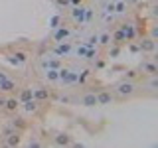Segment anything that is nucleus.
Here are the masks:
<instances>
[{"label": "nucleus", "instance_id": "nucleus-11", "mask_svg": "<svg viewBox=\"0 0 158 148\" xmlns=\"http://www.w3.org/2000/svg\"><path fill=\"white\" fill-rule=\"evenodd\" d=\"M69 51V46H59L57 47V53H67Z\"/></svg>", "mask_w": 158, "mask_h": 148}, {"label": "nucleus", "instance_id": "nucleus-15", "mask_svg": "<svg viewBox=\"0 0 158 148\" xmlns=\"http://www.w3.org/2000/svg\"><path fill=\"white\" fill-rule=\"evenodd\" d=\"M73 2H79V0H73Z\"/></svg>", "mask_w": 158, "mask_h": 148}, {"label": "nucleus", "instance_id": "nucleus-7", "mask_svg": "<svg viewBox=\"0 0 158 148\" xmlns=\"http://www.w3.org/2000/svg\"><path fill=\"white\" fill-rule=\"evenodd\" d=\"M24 105H26V111H36V103L30 101V99H28L26 103H24Z\"/></svg>", "mask_w": 158, "mask_h": 148}, {"label": "nucleus", "instance_id": "nucleus-2", "mask_svg": "<svg viewBox=\"0 0 158 148\" xmlns=\"http://www.w3.org/2000/svg\"><path fill=\"white\" fill-rule=\"evenodd\" d=\"M132 87L131 83H123V85H118V93H121V95H128V93H132Z\"/></svg>", "mask_w": 158, "mask_h": 148}, {"label": "nucleus", "instance_id": "nucleus-10", "mask_svg": "<svg viewBox=\"0 0 158 148\" xmlns=\"http://www.w3.org/2000/svg\"><path fill=\"white\" fill-rule=\"evenodd\" d=\"M65 36H67V30H59V32L56 34V38H57V39H61V38H65Z\"/></svg>", "mask_w": 158, "mask_h": 148}, {"label": "nucleus", "instance_id": "nucleus-12", "mask_svg": "<svg viewBox=\"0 0 158 148\" xmlns=\"http://www.w3.org/2000/svg\"><path fill=\"white\" fill-rule=\"evenodd\" d=\"M30 97H32V91H24L22 93V99H24V101H28Z\"/></svg>", "mask_w": 158, "mask_h": 148}, {"label": "nucleus", "instance_id": "nucleus-6", "mask_svg": "<svg viewBox=\"0 0 158 148\" xmlns=\"http://www.w3.org/2000/svg\"><path fill=\"white\" fill-rule=\"evenodd\" d=\"M73 18L81 22V20H83V8H75V10H73Z\"/></svg>", "mask_w": 158, "mask_h": 148}, {"label": "nucleus", "instance_id": "nucleus-8", "mask_svg": "<svg viewBox=\"0 0 158 148\" xmlns=\"http://www.w3.org/2000/svg\"><path fill=\"white\" fill-rule=\"evenodd\" d=\"M6 107H8V109H12V111H14V109L18 107V101H16V99H10V101H6Z\"/></svg>", "mask_w": 158, "mask_h": 148}, {"label": "nucleus", "instance_id": "nucleus-9", "mask_svg": "<svg viewBox=\"0 0 158 148\" xmlns=\"http://www.w3.org/2000/svg\"><path fill=\"white\" fill-rule=\"evenodd\" d=\"M36 97H38V99H44V97H48V91L40 89V91H36Z\"/></svg>", "mask_w": 158, "mask_h": 148}, {"label": "nucleus", "instance_id": "nucleus-1", "mask_svg": "<svg viewBox=\"0 0 158 148\" xmlns=\"http://www.w3.org/2000/svg\"><path fill=\"white\" fill-rule=\"evenodd\" d=\"M12 89H14V83L4 73H0V91H12Z\"/></svg>", "mask_w": 158, "mask_h": 148}, {"label": "nucleus", "instance_id": "nucleus-5", "mask_svg": "<svg viewBox=\"0 0 158 148\" xmlns=\"http://www.w3.org/2000/svg\"><path fill=\"white\" fill-rule=\"evenodd\" d=\"M46 75H48V79H52V81H57V79H59V71H56V69H49Z\"/></svg>", "mask_w": 158, "mask_h": 148}, {"label": "nucleus", "instance_id": "nucleus-3", "mask_svg": "<svg viewBox=\"0 0 158 148\" xmlns=\"http://www.w3.org/2000/svg\"><path fill=\"white\" fill-rule=\"evenodd\" d=\"M83 105H87V107L97 105V97H95V95H87V97H83Z\"/></svg>", "mask_w": 158, "mask_h": 148}, {"label": "nucleus", "instance_id": "nucleus-14", "mask_svg": "<svg viewBox=\"0 0 158 148\" xmlns=\"http://www.w3.org/2000/svg\"><path fill=\"white\" fill-rule=\"evenodd\" d=\"M4 105V99H0V107H2Z\"/></svg>", "mask_w": 158, "mask_h": 148}, {"label": "nucleus", "instance_id": "nucleus-13", "mask_svg": "<svg viewBox=\"0 0 158 148\" xmlns=\"http://www.w3.org/2000/svg\"><path fill=\"white\" fill-rule=\"evenodd\" d=\"M152 47H154V43H150V42L144 43V49H152Z\"/></svg>", "mask_w": 158, "mask_h": 148}, {"label": "nucleus", "instance_id": "nucleus-4", "mask_svg": "<svg viewBox=\"0 0 158 148\" xmlns=\"http://www.w3.org/2000/svg\"><path fill=\"white\" fill-rule=\"evenodd\" d=\"M109 101H111V95H109V93H101V95L97 97V103H103V105L109 103Z\"/></svg>", "mask_w": 158, "mask_h": 148}]
</instances>
